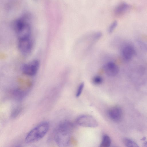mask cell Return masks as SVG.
<instances>
[{
  "mask_svg": "<svg viewBox=\"0 0 147 147\" xmlns=\"http://www.w3.org/2000/svg\"><path fill=\"white\" fill-rule=\"evenodd\" d=\"M72 128L71 123L67 121H62L58 125L53 134L54 140L58 146H64L68 144Z\"/></svg>",
  "mask_w": 147,
  "mask_h": 147,
  "instance_id": "1",
  "label": "cell"
},
{
  "mask_svg": "<svg viewBox=\"0 0 147 147\" xmlns=\"http://www.w3.org/2000/svg\"><path fill=\"white\" fill-rule=\"evenodd\" d=\"M49 128L48 122L44 121L40 123L28 133L25 138V142L29 144L39 141L47 134Z\"/></svg>",
  "mask_w": 147,
  "mask_h": 147,
  "instance_id": "2",
  "label": "cell"
},
{
  "mask_svg": "<svg viewBox=\"0 0 147 147\" xmlns=\"http://www.w3.org/2000/svg\"><path fill=\"white\" fill-rule=\"evenodd\" d=\"M25 18H20L16 20L13 23L14 29L18 39L31 37V28Z\"/></svg>",
  "mask_w": 147,
  "mask_h": 147,
  "instance_id": "3",
  "label": "cell"
},
{
  "mask_svg": "<svg viewBox=\"0 0 147 147\" xmlns=\"http://www.w3.org/2000/svg\"><path fill=\"white\" fill-rule=\"evenodd\" d=\"M18 47L22 55L25 56L29 55L33 47V42L31 37L18 39Z\"/></svg>",
  "mask_w": 147,
  "mask_h": 147,
  "instance_id": "4",
  "label": "cell"
},
{
  "mask_svg": "<svg viewBox=\"0 0 147 147\" xmlns=\"http://www.w3.org/2000/svg\"><path fill=\"white\" fill-rule=\"evenodd\" d=\"M39 65L40 63L38 60H33L23 66L22 72L26 75L29 76H34L38 72Z\"/></svg>",
  "mask_w": 147,
  "mask_h": 147,
  "instance_id": "5",
  "label": "cell"
},
{
  "mask_svg": "<svg viewBox=\"0 0 147 147\" xmlns=\"http://www.w3.org/2000/svg\"><path fill=\"white\" fill-rule=\"evenodd\" d=\"M77 123L80 126L88 127H95L98 123L92 117L87 115H83L78 117L76 119Z\"/></svg>",
  "mask_w": 147,
  "mask_h": 147,
  "instance_id": "6",
  "label": "cell"
},
{
  "mask_svg": "<svg viewBox=\"0 0 147 147\" xmlns=\"http://www.w3.org/2000/svg\"><path fill=\"white\" fill-rule=\"evenodd\" d=\"M103 69L106 75L110 77L116 76L119 71L118 66L115 63L111 62L106 63L103 66Z\"/></svg>",
  "mask_w": 147,
  "mask_h": 147,
  "instance_id": "7",
  "label": "cell"
},
{
  "mask_svg": "<svg viewBox=\"0 0 147 147\" xmlns=\"http://www.w3.org/2000/svg\"><path fill=\"white\" fill-rule=\"evenodd\" d=\"M109 118L114 121L117 122L120 121L122 116L121 109L118 107H115L110 109L108 111Z\"/></svg>",
  "mask_w": 147,
  "mask_h": 147,
  "instance_id": "8",
  "label": "cell"
},
{
  "mask_svg": "<svg viewBox=\"0 0 147 147\" xmlns=\"http://www.w3.org/2000/svg\"><path fill=\"white\" fill-rule=\"evenodd\" d=\"M121 54L125 59L129 60L134 55L135 51L132 46L126 45L122 47L121 50Z\"/></svg>",
  "mask_w": 147,
  "mask_h": 147,
  "instance_id": "9",
  "label": "cell"
},
{
  "mask_svg": "<svg viewBox=\"0 0 147 147\" xmlns=\"http://www.w3.org/2000/svg\"><path fill=\"white\" fill-rule=\"evenodd\" d=\"M128 3L124 2H121L117 5L114 10V13L116 16H122L130 8Z\"/></svg>",
  "mask_w": 147,
  "mask_h": 147,
  "instance_id": "10",
  "label": "cell"
},
{
  "mask_svg": "<svg viewBox=\"0 0 147 147\" xmlns=\"http://www.w3.org/2000/svg\"><path fill=\"white\" fill-rule=\"evenodd\" d=\"M11 94L16 100L20 101L25 97L26 93L22 90L17 89L13 90Z\"/></svg>",
  "mask_w": 147,
  "mask_h": 147,
  "instance_id": "11",
  "label": "cell"
},
{
  "mask_svg": "<svg viewBox=\"0 0 147 147\" xmlns=\"http://www.w3.org/2000/svg\"><path fill=\"white\" fill-rule=\"evenodd\" d=\"M111 139L110 137L107 135L103 136L100 146L101 147H108L111 144Z\"/></svg>",
  "mask_w": 147,
  "mask_h": 147,
  "instance_id": "12",
  "label": "cell"
},
{
  "mask_svg": "<svg viewBox=\"0 0 147 147\" xmlns=\"http://www.w3.org/2000/svg\"><path fill=\"white\" fill-rule=\"evenodd\" d=\"M124 144L127 147H138V144L133 140L128 138H124L123 140Z\"/></svg>",
  "mask_w": 147,
  "mask_h": 147,
  "instance_id": "13",
  "label": "cell"
},
{
  "mask_svg": "<svg viewBox=\"0 0 147 147\" xmlns=\"http://www.w3.org/2000/svg\"><path fill=\"white\" fill-rule=\"evenodd\" d=\"M92 83L95 85H99L102 82L103 79L100 76L96 75L93 76L92 79Z\"/></svg>",
  "mask_w": 147,
  "mask_h": 147,
  "instance_id": "14",
  "label": "cell"
},
{
  "mask_svg": "<svg viewBox=\"0 0 147 147\" xmlns=\"http://www.w3.org/2000/svg\"><path fill=\"white\" fill-rule=\"evenodd\" d=\"M21 110V108L20 107H17L15 108L11 112V117L13 118L16 117L19 115Z\"/></svg>",
  "mask_w": 147,
  "mask_h": 147,
  "instance_id": "15",
  "label": "cell"
},
{
  "mask_svg": "<svg viewBox=\"0 0 147 147\" xmlns=\"http://www.w3.org/2000/svg\"><path fill=\"white\" fill-rule=\"evenodd\" d=\"M117 21H113L109 26L108 28V32L109 33H112L117 27Z\"/></svg>",
  "mask_w": 147,
  "mask_h": 147,
  "instance_id": "16",
  "label": "cell"
},
{
  "mask_svg": "<svg viewBox=\"0 0 147 147\" xmlns=\"http://www.w3.org/2000/svg\"><path fill=\"white\" fill-rule=\"evenodd\" d=\"M84 87V84L83 82L81 83L79 85L76 92V96L78 97L81 94Z\"/></svg>",
  "mask_w": 147,
  "mask_h": 147,
  "instance_id": "17",
  "label": "cell"
},
{
  "mask_svg": "<svg viewBox=\"0 0 147 147\" xmlns=\"http://www.w3.org/2000/svg\"><path fill=\"white\" fill-rule=\"evenodd\" d=\"M144 146L147 147V141L145 142L143 144Z\"/></svg>",
  "mask_w": 147,
  "mask_h": 147,
  "instance_id": "18",
  "label": "cell"
},
{
  "mask_svg": "<svg viewBox=\"0 0 147 147\" xmlns=\"http://www.w3.org/2000/svg\"><path fill=\"white\" fill-rule=\"evenodd\" d=\"M146 139V138L145 137L143 138L141 140H145Z\"/></svg>",
  "mask_w": 147,
  "mask_h": 147,
  "instance_id": "19",
  "label": "cell"
}]
</instances>
